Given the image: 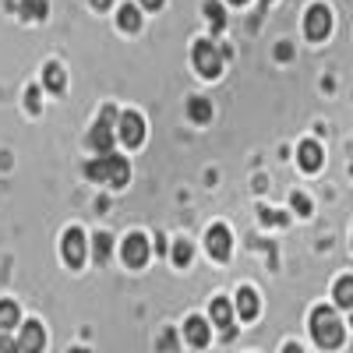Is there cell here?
Wrapping results in <instances>:
<instances>
[{"mask_svg": "<svg viewBox=\"0 0 353 353\" xmlns=\"http://www.w3.org/2000/svg\"><path fill=\"white\" fill-rule=\"evenodd\" d=\"M85 173H88V181H96V184L124 188V184H128V176H131V166H128V159H124V156L106 152V156H99L96 163H88V166H85Z\"/></svg>", "mask_w": 353, "mask_h": 353, "instance_id": "cell-1", "label": "cell"}, {"mask_svg": "<svg viewBox=\"0 0 353 353\" xmlns=\"http://www.w3.org/2000/svg\"><path fill=\"white\" fill-rule=\"evenodd\" d=\"M311 336H314L318 346H325V350L343 346V321L336 318L332 307H314V314H311Z\"/></svg>", "mask_w": 353, "mask_h": 353, "instance_id": "cell-2", "label": "cell"}, {"mask_svg": "<svg viewBox=\"0 0 353 353\" xmlns=\"http://www.w3.org/2000/svg\"><path fill=\"white\" fill-rule=\"evenodd\" d=\"M194 68H198L201 78H219V71H223V57H219V50H216L209 39H201V43L194 46Z\"/></svg>", "mask_w": 353, "mask_h": 353, "instance_id": "cell-3", "label": "cell"}, {"mask_svg": "<svg viewBox=\"0 0 353 353\" xmlns=\"http://www.w3.org/2000/svg\"><path fill=\"white\" fill-rule=\"evenodd\" d=\"M304 32H307V39L321 43V39L332 32V11H329L325 4H314V8L307 11V18H304Z\"/></svg>", "mask_w": 353, "mask_h": 353, "instance_id": "cell-4", "label": "cell"}, {"mask_svg": "<svg viewBox=\"0 0 353 353\" xmlns=\"http://www.w3.org/2000/svg\"><path fill=\"white\" fill-rule=\"evenodd\" d=\"M117 138H121L124 145H131V149H138V145L145 141V121L138 113H121V121H117Z\"/></svg>", "mask_w": 353, "mask_h": 353, "instance_id": "cell-5", "label": "cell"}, {"mask_svg": "<svg viewBox=\"0 0 353 353\" xmlns=\"http://www.w3.org/2000/svg\"><path fill=\"white\" fill-rule=\"evenodd\" d=\"M64 261L71 265V269H78V265L85 261V233L78 226L64 233Z\"/></svg>", "mask_w": 353, "mask_h": 353, "instance_id": "cell-6", "label": "cell"}, {"mask_svg": "<svg viewBox=\"0 0 353 353\" xmlns=\"http://www.w3.org/2000/svg\"><path fill=\"white\" fill-rule=\"evenodd\" d=\"M124 261L131 265V269H141V265L149 261V241H145L141 233H131V237L124 241Z\"/></svg>", "mask_w": 353, "mask_h": 353, "instance_id": "cell-7", "label": "cell"}, {"mask_svg": "<svg viewBox=\"0 0 353 353\" xmlns=\"http://www.w3.org/2000/svg\"><path fill=\"white\" fill-rule=\"evenodd\" d=\"M43 343H46V332H43L39 321H25V325H21V339H18L21 353H39Z\"/></svg>", "mask_w": 353, "mask_h": 353, "instance_id": "cell-8", "label": "cell"}, {"mask_svg": "<svg viewBox=\"0 0 353 353\" xmlns=\"http://www.w3.org/2000/svg\"><path fill=\"white\" fill-rule=\"evenodd\" d=\"M209 314H212V321L219 325V332L230 339V336H233V307H230V301H226V297H216L212 307H209Z\"/></svg>", "mask_w": 353, "mask_h": 353, "instance_id": "cell-9", "label": "cell"}, {"mask_svg": "<svg viewBox=\"0 0 353 353\" xmlns=\"http://www.w3.org/2000/svg\"><path fill=\"white\" fill-rule=\"evenodd\" d=\"M230 230L226 226H212L209 230V254L216 258V261H226L230 258Z\"/></svg>", "mask_w": 353, "mask_h": 353, "instance_id": "cell-10", "label": "cell"}, {"mask_svg": "<svg viewBox=\"0 0 353 353\" xmlns=\"http://www.w3.org/2000/svg\"><path fill=\"white\" fill-rule=\"evenodd\" d=\"M113 138H117V134H113V128H110V124H103V121H99L92 131H88V145H92V149H96L99 156H106V152L113 149Z\"/></svg>", "mask_w": 353, "mask_h": 353, "instance_id": "cell-11", "label": "cell"}, {"mask_svg": "<svg viewBox=\"0 0 353 353\" xmlns=\"http://www.w3.org/2000/svg\"><path fill=\"white\" fill-rule=\"evenodd\" d=\"M184 339L191 343V346H209V325H205V318H188L184 321Z\"/></svg>", "mask_w": 353, "mask_h": 353, "instance_id": "cell-12", "label": "cell"}, {"mask_svg": "<svg viewBox=\"0 0 353 353\" xmlns=\"http://www.w3.org/2000/svg\"><path fill=\"white\" fill-rule=\"evenodd\" d=\"M237 311H241L244 321H254V318H258V293H254L251 286H241V293H237Z\"/></svg>", "mask_w": 353, "mask_h": 353, "instance_id": "cell-13", "label": "cell"}, {"mask_svg": "<svg viewBox=\"0 0 353 353\" xmlns=\"http://www.w3.org/2000/svg\"><path fill=\"white\" fill-rule=\"evenodd\" d=\"M297 159L307 173H314L321 166V149H318V141H301V149H297Z\"/></svg>", "mask_w": 353, "mask_h": 353, "instance_id": "cell-14", "label": "cell"}, {"mask_svg": "<svg viewBox=\"0 0 353 353\" xmlns=\"http://www.w3.org/2000/svg\"><path fill=\"white\" fill-rule=\"evenodd\" d=\"M43 85L50 88V92H64V85H68V81H64V71L57 68V64H46V68H43Z\"/></svg>", "mask_w": 353, "mask_h": 353, "instance_id": "cell-15", "label": "cell"}, {"mask_svg": "<svg viewBox=\"0 0 353 353\" xmlns=\"http://www.w3.org/2000/svg\"><path fill=\"white\" fill-rule=\"evenodd\" d=\"M117 21H121L124 32H138V28H141V14L134 11V4H124L121 14H117Z\"/></svg>", "mask_w": 353, "mask_h": 353, "instance_id": "cell-16", "label": "cell"}, {"mask_svg": "<svg viewBox=\"0 0 353 353\" xmlns=\"http://www.w3.org/2000/svg\"><path fill=\"white\" fill-rule=\"evenodd\" d=\"M46 0H21V18L25 21H39V18H46Z\"/></svg>", "mask_w": 353, "mask_h": 353, "instance_id": "cell-17", "label": "cell"}, {"mask_svg": "<svg viewBox=\"0 0 353 353\" xmlns=\"http://www.w3.org/2000/svg\"><path fill=\"white\" fill-rule=\"evenodd\" d=\"M18 321H21L18 304H11V301H0V329H14Z\"/></svg>", "mask_w": 353, "mask_h": 353, "instance_id": "cell-18", "label": "cell"}, {"mask_svg": "<svg viewBox=\"0 0 353 353\" xmlns=\"http://www.w3.org/2000/svg\"><path fill=\"white\" fill-rule=\"evenodd\" d=\"M336 304L339 307H353V276H343L336 283Z\"/></svg>", "mask_w": 353, "mask_h": 353, "instance_id": "cell-19", "label": "cell"}, {"mask_svg": "<svg viewBox=\"0 0 353 353\" xmlns=\"http://www.w3.org/2000/svg\"><path fill=\"white\" fill-rule=\"evenodd\" d=\"M191 117L198 124H209V117H212V106L205 103V99H191Z\"/></svg>", "mask_w": 353, "mask_h": 353, "instance_id": "cell-20", "label": "cell"}, {"mask_svg": "<svg viewBox=\"0 0 353 353\" xmlns=\"http://www.w3.org/2000/svg\"><path fill=\"white\" fill-rule=\"evenodd\" d=\"M92 248H96V258H99V261H106V258H110V248H113V241H110V233H99V237H96V244H92Z\"/></svg>", "mask_w": 353, "mask_h": 353, "instance_id": "cell-21", "label": "cell"}, {"mask_svg": "<svg viewBox=\"0 0 353 353\" xmlns=\"http://www.w3.org/2000/svg\"><path fill=\"white\" fill-rule=\"evenodd\" d=\"M173 261H176V265H188V261H191V244H188V241H176V244H173Z\"/></svg>", "mask_w": 353, "mask_h": 353, "instance_id": "cell-22", "label": "cell"}, {"mask_svg": "<svg viewBox=\"0 0 353 353\" xmlns=\"http://www.w3.org/2000/svg\"><path fill=\"white\" fill-rule=\"evenodd\" d=\"M205 11H209V18H212V28L219 32V28L226 25V14H223V8H216V0H209V4H205Z\"/></svg>", "mask_w": 353, "mask_h": 353, "instance_id": "cell-23", "label": "cell"}, {"mask_svg": "<svg viewBox=\"0 0 353 353\" xmlns=\"http://www.w3.org/2000/svg\"><path fill=\"white\" fill-rule=\"evenodd\" d=\"M99 121H103V124H110V128H113V124H117V121H121V113H117V106H106V110H103V113H99Z\"/></svg>", "mask_w": 353, "mask_h": 353, "instance_id": "cell-24", "label": "cell"}, {"mask_svg": "<svg viewBox=\"0 0 353 353\" xmlns=\"http://www.w3.org/2000/svg\"><path fill=\"white\" fill-rule=\"evenodd\" d=\"M0 353H21V346L11 336H0Z\"/></svg>", "mask_w": 353, "mask_h": 353, "instance_id": "cell-25", "label": "cell"}, {"mask_svg": "<svg viewBox=\"0 0 353 353\" xmlns=\"http://www.w3.org/2000/svg\"><path fill=\"white\" fill-rule=\"evenodd\" d=\"M293 209H297L301 216H307V212H311V201H307L304 194H293Z\"/></svg>", "mask_w": 353, "mask_h": 353, "instance_id": "cell-26", "label": "cell"}, {"mask_svg": "<svg viewBox=\"0 0 353 353\" xmlns=\"http://www.w3.org/2000/svg\"><path fill=\"white\" fill-rule=\"evenodd\" d=\"M28 110H32V113L39 110V92H36V88H32V92H28Z\"/></svg>", "mask_w": 353, "mask_h": 353, "instance_id": "cell-27", "label": "cell"}, {"mask_svg": "<svg viewBox=\"0 0 353 353\" xmlns=\"http://www.w3.org/2000/svg\"><path fill=\"white\" fill-rule=\"evenodd\" d=\"M141 8H149V11H159V8H163V0H141Z\"/></svg>", "mask_w": 353, "mask_h": 353, "instance_id": "cell-28", "label": "cell"}, {"mask_svg": "<svg viewBox=\"0 0 353 353\" xmlns=\"http://www.w3.org/2000/svg\"><path fill=\"white\" fill-rule=\"evenodd\" d=\"M110 4H113V0H92V8H99V11H106Z\"/></svg>", "mask_w": 353, "mask_h": 353, "instance_id": "cell-29", "label": "cell"}, {"mask_svg": "<svg viewBox=\"0 0 353 353\" xmlns=\"http://www.w3.org/2000/svg\"><path fill=\"white\" fill-rule=\"evenodd\" d=\"M283 353H304V350H301V346H293V343H290V346H286Z\"/></svg>", "mask_w": 353, "mask_h": 353, "instance_id": "cell-30", "label": "cell"}, {"mask_svg": "<svg viewBox=\"0 0 353 353\" xmlns=\"http://www.w3.org/2000/svg\"><path fill=\"white\" fill-rule=\"evenodd\" d=\"M230 4H248V0H230Z\"/></svg>", "mask_w": 353, "mask_h": 353, "instance_id": "cell-31", "label": "cell"}, {"mask_svg": "<svg viewBox=\"0 0 353 353\" xmlns=\"http://www.w3.org/2000/svg\"><path fill=\"white\" fill-rule=\"evenodd\" d=\"M71 353H85V350H71Z\"/></svg>", "mask_w": 353, "mask_h": 353, "instance_id": "cell-32", "label": "cell"}, {"mask_svg": "<svg viewBox=\"0 0 353 353\" xmlns=\"http://www.w3.org/2000/svg\"><path fill=\"white\" fill-rule=\"evenodd\" d=\"M350 311H353V307H350ZM350 321H353V314H350Z\"/></svg>", "mask_w": 353, "mask_h": 353, "instance_id": "cell-33", "label": "cell"}]
</instances>
